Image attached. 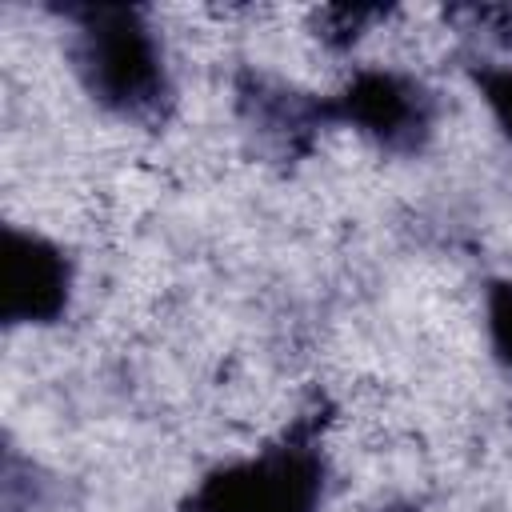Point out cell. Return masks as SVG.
<instances>
[{
    "label": "cell",
    "instance_id": "cell-1",
    "mask_svg": "<svg viewBox=\"0 0 512 512\" xmlns=\"http://www.w3.org/2000/svg\"><path fill=\"white\" fill-rule=\"evenodd\" d=\"M56 16L68 32V60L80 88L112 116L164 124L176 100L164 44L136 4H64Z\"/></svg>",
    "mask_w": 512,
    "mask_h": 512
},
{
    "label": "cell",
    "instance_id": "cell-2",
    "mask_svg": "<svg viewBox=\"0 0 512 512\" xmlns=\"http://www.w3.org/2000/svg\"><path fill=\"white\" fill-rule=\"evenodd\" d=\"M328 400H312L256 456L220 464L180 500V512H320L328 456L320 448Z\"/></svg>",
    "mask_w": 512,
    "mask_h": 512
},
{
    "label": "cell",
    "instance_id": "cell-3",
    "mask_svg": "<svg viewBox=\"0 0 512 512\" xmlns=\"http://www.w3.org/2000/svg\"><path fill=\"white\" fill-rule=\"evenodd\" d=\"M436 92L396 68H360L336 96H328V120L348 124L392 156H416L436 128Z\"/></svg>",
    "mask_w": 512,
    "mask_h": 512
},
{
    "label": "cell",
    "instance_id": "cell-4",
    "mask_svg": "<svg viewBox=\"0 0 512 512\" xmlns=\"http://www.w3.org/2000/svg\"><path fill=\"white\" fill-rule=\"evenodd\" d=\"M72 296V260L60 244L4 228V304L0 316L8 328L16 324H56L68 312Z\"/></svg>",
    "mask_w": 512,
    "mask_h": 512
},
{
    "label": "cell",
    "instance_id": "cell-5",
    "mask_svg": "<svg viewBox=\"0 0 512 512\" xmlns=\"http://www.w3.org/2000/svg\"><path fill=\"white\" fill-rule=\"evenodd\" d=\"M236 112L284 156H304L320 128H328V96L300 92L256 68L236 72Z\"/></svg>",
    "mask_w": 512,
    "mask_h": 512
},
{
    "label": "cell",
    "instance_id": "cell-6",
    "mask_svg": "<svg viewBox=\"0 0 512 512\" xmlns=\"http://www.w3.org/2000/svg\"><path fill=\"white\" fill-rule=\"evenodd\" d=\"M468 76L472 84L480 88L496 128L512 140V68L508 64H488V60H472L468 64Z\"/></svg>",
    "mask_w": 512,
    "mask_h": 512
},
{
    "label": "cell",
    "instance_id": "cell-7",
    "mask_svg": "<svg viewBox=\"0 0 512 512\" xmlns=\"http://www.w3.org/2000/svg\"><path fill=\"white\" fill-rule=\"evenodd\" d=\"M484 312H488V340L492 356L512 368V280H492L484 292Z\"/></svg>",
    "mask_w": 512,
    "mask_h": 512
},
{
    "label": "cell",
    "instance_id": "cell-8",
    "mask_svg": "<svg viewBox=\"0 0 512 512\" xmlns=\"http://www.w3.org/2000/svg\"><path fill=\"white\" fill-rule=\"evenodd\" d=\"M376 16H384V8H328L324 20H328V24L336 20V28H324L320 40H328L332 48H348V44H356L360 24H364V20H376Z\"/></svg>",
    "mask_w": 512,
    "mask_h": 512
},
{
    "label": "cell",
    "instance_id": "cell-9",
    "mask_svg": "<svg viewBox=\"0 0 512 512\" xmlns=\"http://www.w3.org/2000/svg\"><path fill=\"white\" fill-rule=\"evenodd\" d=\"M452 16H468L484 36L496 44H512V8L508 4H484V8H456Z\"/></svg>",
    "mask_w": 512,
    "mask_h": 512
},
{
    "label": "cell",
    "instance_id": "cell-10",
    "mask_svg": "<svg viewBox=\"0 0 512 512\" xmlns=\"http://www.w3.org/2000/svg\"><path fill=\"white\" fill-rule=\"evenodd\" d=\"M388 512H416V508H412V504H392Z\"/></svg>",
    "mask_w": 512,
    "mask_h": 512
}]
</instances>
